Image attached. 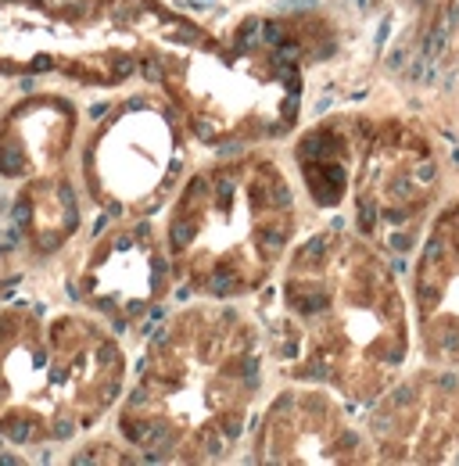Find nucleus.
<instances>
[{
	"label": "nucleus",
	"mask_w": 459,
	"mask_h": 466,
	"mask_svg": "<svg viewBox=\"0 0 459 466\" xmlns=\"http://www.w3.org/2000/svg\"><path fill=\"white\" fill-rule=\"evenodd\" d=\"M402 312L384 258L362 237L327 227L284 258L259 319L266 351L291 380L370 402L405 359Z\"/></svg>",
	"instance_id": "f257e3e1"
},
{
	"label": "nucleus",
	"mask_w": 459,
	"mask_h": 466,
	"mask_svg": "<svg viewBox=\"0 0 459 466\" xmlns=\"http://www.w3.org/2000/svg\"><path fill=\"white\" fill-rule=\"evenodd\" d=\"M266 338L230 301L183 305L162 319L137 362L115 427L151 463H219L251 427Z\"/></svg>",
	"instance_id": "f03ea898"
},
{
	"label": "nucleus",
	"mask_w": 459,
	"mask_h": 466,
	"mask_svg": "<svg viewBox=\"0 0 459 466\" xmlns=\"http://www.w3.org/2000/svg\"><path fill=\"white\" fill-rule=\"evenodd\" d=\"M129 380V359L105 319L29 298L0 301V441L55 449L94 431Z\"/></svg>",
	"instance_id": "7ed1b4c3"
},
{
	"label": "nucleus",
	"mask_w": 459,
	"mask_h": 466,
	"mask_svg": "<svg viewBox=\"0 0 459 466\" xmlns=\"http://www.w3.org/2000/svg\"><path fill=\"white\" fill-rule=\"evenodd\" d=\"M176 280L198 298L259 294L284 266L298 233L287 173L259 151H233L187 176L166 208Z\"/></svg>",
	"instance_id": "20e7f679"
},
{
	"label": "nucleus",
	"mask_w": 459,
	"mask_h": 466,
	"mask_svg": "<svg viewBox=\"0 0 459 466\" xmlns=\"http://www.w3.org/2000/svg\"><path fill=\"white\" fill-rule=\"evenodd\" d=\"M201 36L162 0H0V83L118 86Z\"/></svg>",
	"instance_id": "39448f33"
},
{
	"label": "nucleus",
	"mask_w": 459,
	"mask_h": 466,
	"mask_svg": "<svg viewBox=\"0 0 459 466\" xmlns=\"http://www.w3.org/2000/svg\"><path fill=\"white\" fill-rule=\"evenodd\" d=\"M144 83H158L190 140L205 147H248L277 140L298 122L301 68L284 25H240L230 40L205 33L148 61Z\"/></svg>",
	"instance_id": "423d86ee"
},
{
	"label": "nucleus",
	"mask_w": 459,
	"mask_h": 466,
	"mask_svg": "<svg viewBox=\"0 0 459 466\" xmlns=\"http://www.w3.org/2000/svg\"><path fill=\"white\" fill-rule=\"evenodd\" d=\"M187 126L162 94H129L97 112L79 144V183L108 216H148L172 190L183 166Z\"/></svg>",
	"instance_id": "0eeeda50"
},
{
	"label": "nucleus",
	"mask_w": 459,
	"mask_h": 466,
	"mask_svg": "<svg viewBox=\"0 0 459 466\" xmlns=\"http://www.w3.org/2000/svg\"><path fill=\"white\" fill-rule=\"evenodd\" d=\"M172 269L166 233L148 219L112 223L94 237L68 277V294L79 309L105 319L112 330H137L155 319L172 294Z\"/></svg>",
	"instance_id": "6e6552de"
},
{
	"label": "nucleus",
	"mask_w": 459,
	"mask_h": 466,
	"mask_svg": "<svg viewBox=\"0 0 459 466\" xmlns=\"http://www.w3.org/2000/svg\"><path fill=\"white\" fill-rule=\"evenodd\" d=\"M255 463H355L362 441L344 409L320 384L287 388L251 427Z\"/></svg>",
	"instance_id": "1a4fd4ad"
},
{
	"label": "nucleus",
	"mask_w": 459,
	"mask_h": 466,
	"mask_svg": "<svg viewBox=\"0 0 459 466\" xmlns=\"http://www.w3.org/2000/svg\"><path fill=\"white\" fill-rule=\"evenodd\" d=\"M79 105L61 90H26L0 112V183L68 169L79 144Z\"/></svg>",
	"instance_id": "9d476101"
},
{
	"label": "nucleus",
	"mask_w": 459,
	"mask_h": 466,
	"mask_svg": "<svg viewBox=\"0 0 459 466\" xmlns=\"http://www.w3.org/2000/svg\"><path fill=\"white\" fill-rule=\"evenodd\" d=\"M83 183L68 169L33 176L11 190V233L29 262H51L83 230Z\"/></svg>",
	"instance_id": "9b49d317"
},
{
	"label": "nucleus",
	"mask_w": 459,
	"mask_h": 466,
	"mask_svg": "<svg viewBox=\"0 0 459 466\" xmlns=\"http://www.w3.org/2000/svg\"><path fill=\"white\" fill-rule=\"evenodd\" d=\"M359 133L362 122L355 118H323L320 126L301 133L294 147V166L316 208L342 205L344 190L352 183V169L359 162V140H362Z\"/></svg>",
	"instance_id": "f8f14e48"
},
{
	"label": "nucleus",
	"mask_w": 459,
	"mask_h": 466,
	"mask_svg": "<svg viewBox=\"0 0 459 466\" xmlns=\"http://www.w3.org/2000/svg\"><path fill=\"white\" fill-rule=\"evenodd\" d=\"M11 280H15V251L0 248V301H4V294L11 288Z\"/></svg>",
	"instance_id": "ddd939ff"
}]
</instances>
